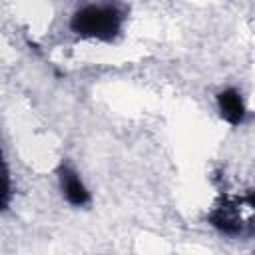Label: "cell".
<instances>
[{"instance_id":"1","label":"cell","mask_w":255,"mask_h":255,"mask_svg":"<svg viewBox=\"0 0 255 255\" xmlns=\"http://www.w3.org/2000/svg\"><path fill=\"white\" fill-rule=\"evenodd\" d=\"M124 26V10L120 4H84L70 18V30L80 38L112 42Z\"/></svg>"},{"instance_id":"2","label":"cell","mask_w":255,"mask_h":255,"mask_svg":"<svg viewBox=\"0 0 255 255\" xmlns=\"http://www.w3.org/2000/svg\"><path fill=\"white\" fill-rule=\"evenodd\" d=\"M58 181H60L62 195H64V199L70 205H74V207H86L92 201V195H90L88 187L84 185L80 173L68 161H62L60 167H58Z\"/></svg>"},{"instance_id":"3","label":"cell","mask_w":255,"mask_h":255,"mask_svg":"<svg viewBox=\"0 0 255 255\" xmlns=\"http://www.w3.org/2000/svg\"><path fill=\"white\" fill-rule=\"evenodd\" d=\"M215 102H217V110H219V116H221L223 122H227L233 128L243 124V120L247 116V110H245V102H243L239 90L223 88L221 92H217Z\"/></svg>"},{"instance_id":"4","label":"cell","mask_w":255,"mask_h":255,"mask_svg":"<svg viewBox=\"0 0 255 255\" xmlns=\"http://www.w3.org/2000/svg\"><path fill=\"white\" fill-rule=\"evenodd\" d=\"M235 199H237V203H239L243 209L249 211V215H251V233L255 235V189H249L245 195L235 197Z\"/></svg>"}]
</instances>
